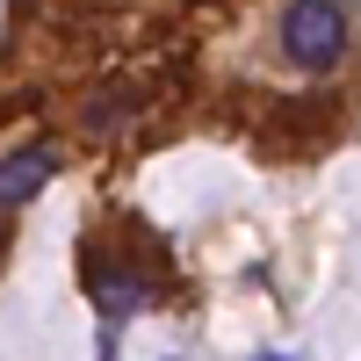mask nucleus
Masks as SVG:
<instances>
[{
    "instance_id": "f257e3e1",
    "label": "nucleus",
    "mask_w": 361,
    "mask_h": 361,
    "mask_svg": "<svg viewBox=\"0 0 361 361\" xmlns=\"http://www.w3.org/2000/svg\"><path fill=\"white\" fill-rule=\"evenodd\" d=\"M275 44L296 73H333L340 51H347V8H333V0H296V8H282V29Z\"/></svg>"
},
{
    "instance_id": "f03ea898",
    "label": "nucleus",
    "mask_w": 361,
    "mask_h": 361,
    "mask_svg": "<svg viewBox=\"0 0 361 361\" xmlns=\"http://www.w3.org/2000/svg\"><path fill=\"white\" fill-rule=\"evenodd\" d=\"M87 289H94V304H102V318H109V325H123V318H137L145 304H152L145 275H137V267H116V260H94Z\"/></svg>"
},
{
    "instance_id": "7ed1b4c3",
    "label": "nucleus",
    "mask_w": 361,
    "mask_h": 361,
    "mask_svg": "<svg viewBox=\"0 0 361 361\" xmlns=\"http://www.w3.org/2000/svg\"><path fill=\"white\" fill-rule=\"evenodd\" d=\"M44 180H51V152H8V166H0V202L22 209Z\"/></svg>"
},
{
    "instance_id": "20e7f679",
    "label": "nucleus",
    "mask_w": 361,
    "mask_h": 361,
    "mask_svg": "<svg viewBox=\"0 0 361 361\" xmlns=\"http://www.w3.org/2000/svg\"><path fill=\"white\" fill-rule=\"evenodd\" d=\"M260 361H296V354H260Z\"/></svg>"
}]
</instances>
